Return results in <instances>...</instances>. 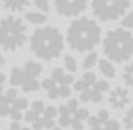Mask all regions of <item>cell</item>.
<instances>
[{"instance_id": "cell-18", "label": "cell", "mask_w": 133, "mask_h": 130, "mask_svg": "<svg viewBox=\"0 0 133 130\" xmlns=\"http://www.w3.org/2000/svg\"><path fill=\"white\" fill-rule=\"evenodd\" d=\"M122 79L127 87H133V63H128L122 71Z\"/></svg>"}, {"instance_id": "cell-14", "label": "cell", "mask_w": 133, "mask_h": 130, "mask_svg": "<svg viewBox=\"0 0 133 130\" xmlns=\"http://www.w3.org/2000/svg\"><path fill=\"white\" fill-rule=\"evenodd\" d=\"M25 81H26V77H25L23 69H22V67H18V66H13L12 69H10V76H8L10 86L15 87V89H18V87L23 86Z\"/></svg>"}, {"instance_id": "cell-26", "label": "cell", "mask_w": 133, "mask_h": 130, "mask_svg": "<svg viewBox=\"0 0 133 130\" xmlns=\"http://www.w3.org/2000/svg\"><path fill=\"white\" fill-rule=\"evenodd\" d=\"M122 28H127V30H133V12L127 13L123 18H122Z\"/></svg>"}, {"instance_id": "cell-9", "label": "cell", "mask_w": 133, "mask_h": 130, "mask_svg": "<svg viewBox=\"0 0 133 130\" xmlns=\"http://www.w3.org/2000/svg\"><path fill=\"white\" fill-rule=\"evenodd\" d=\"M130 101H131V97H130V92L127 87L117 86L112 91H109V104L115 110H123V109H127Z\"/></svg>"}, {"instance_id": "cell-29", "label": "cell", "mask_w": 133, "mask_h": 130, "mask_svg": "<svg viewBox=\"0 0 133 130\" xmlns=\"http://www.w3.org/2000/svg\"><path fill=\"white\" fill-rule=\"evenodd\" d=\"M71 128H72V130H82V128H84V122L74 120L72 123H71Z\"/></svg>"}, {"instance_id": "cell-5", "label": "cell", "mask_w": 133, "mask_h": 130, "mask_svg": "<svg viewBox=\"0 0 133 130\" xmlns=\"http://www.w3.org/2000/svg\"><path fill=\"white\" fill-rule=\"evenodd\" d=\"M74 76L69 74L63 67H54L51 71V76L43 79L41 89H44L48 92V97L51 101L56 99H69L71 97V86L74 84Z\"/></svg>"}, {"instance_id": "cell-8", "label": "cell", "mask_w": 133, "mask_h": 130, "mask_svg": "<svg viewBox=\"0 0 133 130\" xmlns=\"http://www.w3.org/2000/svg\"><path fill=\"white\" fill-rule=\"evenodd\" d=\"M89 0H54V7L61 17H79L87 8Z\"/></svg>"}, {"instance_id": "cell-4", "label": "cell", "mask_w": 133, "mask_h": 130, "mask_svg": "<svg viewBox=\"0 0 133 130\" xmlns=\"http://www.w3.org/2000/svg\"><path fill=\"white\" fill-rule=\"evenodd\" d=\"M28 41V27L23 18L17 15L0 18V51H13L22 49Z\"/></svg>"}, {"instance_id": "cell-25", "label": "cell", "mask_w": 133, "mask_h": 130, "mask_svg": "<svg viewBox=\"0 0 133 130\" xmlns=\"http://www.w3.org/2000/svg\"><path fill=\"white\" fill-rule=\"evenodd\" d=\"M94 89H97V91L100 92V94H104V92H107V91L110 89L109 81H107V79H97L95 86H94Z\"/></svg>"}, {"instance_id": "cell-10", "label": "cell", "mask_w": 133, "mask_h": 130, "mask_svg": "<svg viewBox=\"0 0 133 130\" xmlns=\"http://www.w3.org/2000/svg\"><path fill=\"white\" fill-rule=\"evenodd\" d=\"M31 0H0V5L12 13H23L30 7Z\"/></svg>"}, {"instance_id": "cell-31", "label": "cell", "mask_w": 133, "mask_h": 130, "mask_svg": "<svg viewBox=\"0 0 133 130\" xmlns=\"http://www.w3.org/2000/svg\"><path fill=\"white\" fill-rule=\"evenodd\" d=\"M51 130H63V128H61V127H53Z\"/></svg>"}, {"instance_id": "cell-15", "label": "cell", "mask_w": 133, "mask_h": 130, "mask_svg": "<svg viewBox=\"0 0 133 130\" xmlns=\"http://www.w3.org/2000/svg\"><path fill=\"white\" fill-rule=\"evenodd\" d=\"M97 66H99V71H100V74L105 77L107 81L109 79H114V77L117 76V71H115V66L112 61H109L107 58L104 59H99V63H97Z\"/></svg>"}, {"instance_id": "cell-12", "label": "cell", "mask_w": 133, "mask_h": 130, "mask_svg": "<svg viewBox=\"0 0 133 130\" xmlns=\"http://www.w3.org/2000/svg\"><path fill=\"white\" fill-rule=\"evenodd\" d=\"M22 69H23L26 79H38L43 72V64L38 63V61H26Z\"/></svg>"}, {"instance_id": "cell-3", "label": "cell", "mask_w": 133, "mask_h": 130, "mask_svg": "<svg viewBox=\"0 0 133 130\" xmlns=\"http://www.w3.org/2000/svg\"><path fill=\"white\" fill-rule=\"evenodd\" d=\"M102 48L105 58L112 63H128L133 58V35L122 27L109 30L102 40Z\"/></svg>"}, {"instance_id": "cell-13", "label": "cell", "mask_w": 133, "mask_h": 130, "mask_svg": "<svg viewBox=\"0 0 133 130\" xmlns=\"http://www.w3.org/2000/svg\"><path fill=\"white\" fill-rule=\"evenodd\" d=\"M72 114L69 110V107L66 106V104H63V106L58 107V122H59V127L61 128H68L71 127V123H72Z\"/></svg>"}, {"instance_id": "cell-11", "label": "cell", "mask_w": 133, "mask_h": 130, "mask_svg": "<svg viewBox=\"0 0 133 130\" xmlns=\"http://www.w3.org/2000/svg\"><path fill=\"white\" fill-rule=\"evenodd\" d=\"M79 101L84 104H100L104 101V94H100L94 87H87L85 91L79 92Z\"/></svg>"}, {"instance_id": "cell-21", "label": "cell", "mask_w": 133, "mask_h": 130, "mask_svg": "<svg viewBox=\"0 0 133 130\" xmlns=\"http://www.w3.org/2000/svg\"><path fill=\"white\" fill-rule=\"evenodd\" d=\"M89 117H90V112H89L85 107H79L77 110L72 114V119H74V120H79V122H85ZM74 120H72V122H74Z\"/></svg>"}, {"instance_id": "cell-1", "label": "cell", "mask_w": 133, "mask_h": 130, "mask_svg": "<svg viewBox=\"0 0 133 130\" xmlns=\"http://www.w3.org/2000/svg\"><path fill=\"white\" fill-rule=\"evenodd\" d=\"M64 41L72 51L90 53L95 51L97 45L102 41V30L95 20L89 17H77L69 23Z\"/></svg>"}, {"instance_id": "cell-19", "label": "cell", "mask_w": 133, "mask_h": 130, "mask_svg": "<svg viewBox=\"0 0 133 130\" xmlns=\"http://www.w3.org/2000/svg\"><path fill=\"white\" fill-rule=\"evenodd\" d=\"M20 89H22L23 92H30V94H31V92H36V91H39L41 89V84H39V81L38 79H26L23 82V86L20 87Z\"/></svg>"}, {"instance_id": "cell-32", "label": "cell", "mask_w": 133, "mask_h": 130, "mask_svg": "<svg viewBox=\"0 0 133 130\" xmlns=\"http://www.w3.org/2000/svg\"><path fill=\"white\" fill-rule=\"evenodd\" d=\"M0 125H2V122H0Z\"/></svg>"}, {"instance_id": "cell-17", "label": "cell", "mask_w": 133, "mask_h": 130, "mask_svg": "<svg viewBox=\"0 0 133 130\" xmlns=\"http://www.w3.org/2000/svg\"><path fill=\"white\" fill-rule=\"evenodd\" d=\"M99 63V53L97 51H90L85 54V58L82 59V67L85 71H90L92 67H95V64Z\"/></svg>"}, {"instance_id": "cell-23", "label": "cell", "mask_w": 133, "mask_h": 130, "mask_svg": "<svg viewBox=\"0 0 133 130\" xmlns=\"http://www.w3.org/2000/svg\"><path fill=\"white\" fill-rule=\"evenodd\" d=\"M123 127L127 130H133V107H130L123 115Z\"/></svg>"}, {"instance_id": "cell-6", "label": "cell", "mask_w": 133, "mask_h": 130, "mask_svg": "<svg viewBox=\"0 0 133 130\" xmlns=\"http://www.w3.org/2000/svg\"><path fill=\"white\" fill-rule=\"evenodd\" d=\"M28 107L30 102L25 97H20L15 87H10L0 94V117H10L12 122H20Z\"/></svg>"}, {"instance_id": "cell-20", "label": "cell", "mask_w": 133, "mask_h": 130, "mask_svg": "<svg viewBox=\"0 0 133 130\" xmlns=\"http://www.w3.org/2000/svg\"><path fill=\"white\" fill-rule=\"evenodd\" d=\"M64 69L68 71L69 74H74V72L77 71V63H76L74 56H71V54L64 56Z\"/></svg>"}, {"instance_id": "cell-27", "label": "cell", "mask_w": 133, "mask_h": 130, "mask_svg": "<svg viewBox=\"0 0 133 130\" xmlns=\"http://www.w3.org/2000/svg\"><path fill=\"white\" fill-rule=\"evenodd\" d=\"M5 130H31L30 127H23L20 122H12V125H10L8 128H5Z\"/></svg>"}, {"instance_id": "cell-2", "label": "cell", "mask_w": 133, "mask_h": 130, "mask_svg": "<svg viewBox=\"0 0 133 130\" xmlns=\"http://www.w3.org/2000/svg\"><path fill=\"white\" fill-rule=\"evenodd\" d=\"M30 48L38 59L53 61L59 58L64 49V36L59 28L43 25L36 28L30 36Z\"/></svg>"}, {"instance_id": "cell-24", "label": "cell", "mask_w": 133, "mask_h": 130, "mask_svg": "<svg viewBox=\"0 0 133 130\" xmlns=\"http://www.w3.org/2000/svg\"><path fill=\"white\" fill-rule=\"evenodd\" d=\"M31 2L35 3V7L38 8V12H41L44 15L49 12V2L48 0H31Z\"/></svg>"}, {"instance_id": "cell-16", "label": "cell", "mask_w": 133, "mask_h": 130, "mask_svg": "<svg viewBox=\"0 0 133 130\" xmlns=\"http://www.w3.org/2000/svg\"><path fill=\"white\" fill-rule=\"evenodd\" d=\"M25 22L33 23V25H44L48 22V15H44L41 12H26L25 13Z\"/></svg>"}, {"instance_id": "cell-30", "label": "cell", "mask_w": 133, "mask_h": 130, "mask_svg": "<svg viewBox=\"0 0 133 130\" xmlns=\"http://www.w3.org/2000/svg\"><path fill=\"white\" fill-rule=\"evenodd\" d=\"M5 64V58H3V53L0 51V66H3Z\"/></svg>"}, {"instance_id": "cell-22", "label": "cell", "mask_w": 133, "mask_h": 130, "mask_svg": "<svg viewBox=\"0 0 133 130\" xmlns=\"http://www.w3.org/2000/svg\"><path fill=\"white\" fill-rule=\"evenodd\" d=\"M81 79H82V81H84V82H85V84H87L89 87H94L99 77H97V76H95L92 71H85L84 74H82V77H81Z\"/></svg>"}, {"instance_id": "cell-28", "label": "cell", "mask_w": 133, "mask_h": 130, "mask_svg": "<svg viewBox=\"0 0 133 130\" xmlns=\"http://www.w3.org/2000/svg\"><path fill=\"white\" fill-rule=\"evenodd\" d=\"M7 79H8V77L5 76V72L0 71V94L3 92V86H5V82H7Z\"/></svg>"}, {"instance_id": "cell-7", "label": "cell", "mask_w": 133, "mask_h": 130, "mask_svg": "<svg viewBox=\"0 0 133 130\" xmlns=\"http://www.w3.org/2000/svg\"><path fill=\"white\" fill-rule=\"evenodd\" d=\"M90 8L99 22H115L127 15L130 0H92Z\"/></svg>"}]
</instances>
